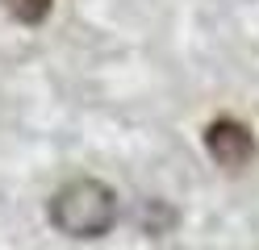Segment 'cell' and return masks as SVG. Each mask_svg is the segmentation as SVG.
Here are the masks:
<instances>
[{
    "label": "cell",
    "instance_id": "2",
    "mask_svg": "<svg viewBox=\"0 0 259 250\" xmlns=\"http://www.w3.org/2000/svg\"><path fill=\"white\" fill-rule=\"evenodd\" d=\"M205 150L209 159H213L218 167H226V171H242V167H251L259 146H255V133L234 121V117H218V121H209L205 129Z\"/></svg>",
    "mask_w": 259,
    "mask_h": 250
},
{
    "label": "cell",
    "instance_id": "1",
    "mask_svg": "<svg viewBox=\"0 0 259 250\" xmlns=\"http://www.w3.org/2000/svg\"><path fill=\"white\" fill-rule=\"evenodd\" d=\"M117 221H121L117 192H113L109 183L92 179V175L67 179L51 196V225L59 233H67V238H79V242L105 238V233H113Z\"/></svg>",
    "mask_w": 259,
    "mask_h": 250
},
{
    "label": "cell",
    "instance_id": "3",
    "mask_svg": "<svg viewBox=\"0 0 259 250\" xmlns=\"http://www.w3.org/2000/svg\"><path fill=\"white\" fill-rule=\"evenodd\" d=\"M0 5H5V13L13 17V21H21V25H42L46 17H51L55 0H0Z\"/></svg>",
    "mask_w": 259,
    "mask_h": 250
}]
</instances>
